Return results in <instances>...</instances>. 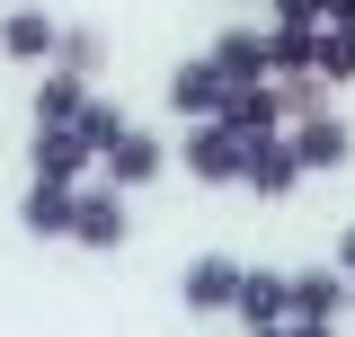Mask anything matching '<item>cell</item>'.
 I'll use <instances>...</instances> for the list:
<instances>
[{"instance_id": "12", "label": "cell", "mask_w": 355, "mask_h": 337, "mask_svg": "<svg viewBox=\"0 0 355 337\" xmlns=\"http://www.w3.org/2000/svg\"><path fill=\"white\" fill-rule=\"evenodd\" d=\"M53 36H62V27H53L44 9H9V18H0V53H9V62H53Z\"/></svg>"}, {"instance_id": "7", "label": "cell", "mask_w": 355, "mask_h": 337, "mask_svg": "<svg viewBox=\"0 0 355 337\" xmlns=\"http://www.w3.org/2000/svg\"><path fill=\"white\" fill-rule=\"evenodd\" d=\"M98 168H107V187H151V178L169 168V151H160L151 133H133V125H125L107 151H98Z\"/></svg>"}, {"instance_id": "9", "label": "cell", "mask_w": 355, "mask_h": 337, "mask_svg": "<svg viewBox=\"0 0 355 337\" xmlns=\"http://www.w3.org/2000/svg\"><path fill=\"white\" fill-rule=\"evenodd\" d=\"M178 293H187V311H196V320H222V311H231V293H240V266H231V257H196Z\"/></svg>"}, {"instance_id": "4", "label": "cell", "mask_w": 355, "mask_h": 337, "mask_svg": "<svg viewBox=\"0 0 355 337\" xmlns=\"http://www.w3.org/2000/svg\"><path fill=\"white\" fill-rule=\"evenodd\" d=\"M284 125H293L284 142H293V160H302V168H338V160L355 151V133L338 125V116H320V107H293Z\"/></svg>"}, {"instance_id": "16", "label": "cell", "mask_w": 355, "mask_h": 337, "mask_svg": "<svg viewBox=\"0 0 355 337\" xmlns=\"http://www.w3.org/2000/svg\"><path fill=\"white\" fill-rule=\"evenodd\" d=\"M266 71L275 80H311V27H266Z\"/></svg>"}, {"instance_id": "14", "label": "cell", "mask_w": 355, "mask_h": 337, "mask_svg": "<svg viewBox=\"0 0 355 337\" xmlns=\"http://www.w3.org/2000/svg\"><path fill=\"white\" fill-rule=\"evenodd\" d=\"M214 71L222 80H275V71H266V36L258 27H231V36L214 44Z\"/></svg>"}, {"instance_id": "19", "label": "cell", "mask_w": 355, "mask_h": 337, "mask_svg": "<svg viewBox=\"0 0 355 337\" xmlns=\"http://www.w3.org/2000/svg\"><path fill=\"white\" fill-rule=\"evenodd\" d=\"M71 125L89 133V151H107V142H116V133H125V116H116V107H107V98H89L80 116H71Z\"/></svg>"}, {"instance_id": "24", "label": "cell", "mask_w": 355, "mask_h": 337, "mask_svg": "<svg viewBox=\"0 0 355 337\" xmlns=\"http://www.w3.org/2000/svg\"><path fill=\"white\" fill-rule=\"evenodd\" d=\"M347 302H355V275H347Z\"/></svg>"}, {"instance_id": "3", "label": "cell", "mask_w": 355, "mask_h": 337, "mask_svg": "<svg viewBox=\"0 0 355 337\" xmlns=\"http://www.w3.org/2000/svg\"><path fill=\"white\" fill-rule=\"evenodd\" d=\"M27 160H36V178H80L98 151H89V133L71 125V116H36V142H27Z\"/></svg>"}, {"instance_id": "10", "label": "cell", "mask_w": 355, "mask_h": 337, "mask_svg": "<svg viewBox=\"0 0 355 337\" xmlns=\"http://www.w3.org/2000/svg\"><path fill=\"white\" fill-rule=\"evenodd\" d=\"M222 89H231V80L214 71V53H196V62H178V71H169V107L196 125V116H214V107H222Z\"/></svg>"}, {"instance_id": "13", "label": "cell", "mask_w": 355, "mask_h": 337, "mask_svg": "<svg viewBox=\"0 0 355 337\" xmlns=\"http://www.w3.org/2000/svg\"><path fill=\"white\" fill-rule=\"evenodd\" d=\"M311 80H355V27H329V18L311 27Z\"/></svg>"}, {"instance_id": "1", "label": "cell", "mask_w": 355, "mask_h": 337, "mask_svg": "<svg viewBox=\"0 0 355 337\" xmlns=\"http://www.w3.org/2000/svg\"><path fill=\"white\" fill-rule=\"evenodd\" d=\"M240 160H249V133L222 125V116H196V133H187V168H196L205 187H240Z\"/></svg>"}, {"instance_id": "17", "label": "cell", "mask_w": 355, "mask_h": 337, "mask_svg": "<svg viewBox=\"0 0 355 337\" xmlns=\"http://www.w3.org/2000/svg\"><path fill=\"white\" fill-rule=\"evenodd\" d=\"M80 107H89V71L53 62V71H44V89H36V116H80Z\"/></svg>"}, {"instance_id": "22", "label": "cell", "mask_w": 355, "mask_h": 337, "mask_svg": "<svg viewBox=\"0 0 355 337\" xmlns=\"http://www.w3.org/2000/svg\"><path fill=\"white\" fill-rule=\"evenodd\" d=\"M249 337H293V329H284V320H258V329H249Z\"/></svg>"}, {"instance_id": "18", "label": "cell", "mask_w": 355, "mask_h": 337, "mask_svg": "<svg viewBox=\"0 0 355 337\" xmlns=\"http://www.w3.org/2000/svg\"><path fill=\"white\" fill-rule=\"evenodd\" d=\"M53 62H71V71H98V62H107L98 27H62V36H53Z\"/></svg>"}, {"instance_id": "23", "label": "cell", "mask_w": 355, "mask_h": 337, "mask_svg": "<svg viewBox=\"0 0 355 337\" xmlns=\"http://www.w3.org/2000/svg\"><path fill=\"white\" fill-rule=\"evenodd\" d=\"M338 266H347V275H355V231H347V240H338Z\"/></svg>"}, {"instance_id": "20", "label": "cell", "mask_w": 355, "mask_h": 337, "mask_svg": "<svg viewBox=\"0 0 355 337\" xmlns=\"http://www.w3.org/2000/svg\"><path fill=\"white\" fill-rule=\"evenodd\" d=\"M329 0H275V27H320Z\"/></svg>"}, {"instance_id": "2", "label": "cell", "mask_w": 355, "mask_h": 337, "mask_svg": "<svg viewBox=\"0 0 355 337\" xmlns=\"http://www.w3.org/2000/svg\"><path fill=\"white\" fill-rule=\"evenodd\" d=\"M214 116H222V125H240L249 142H258V133H284V116H293V107H284V89H275V80H231Z\"/></svg>"}, {"instance_id": "5", "label": "cell", "mask_w": 355, "mask_h": 337, "mask_svg": "<svg viewBox=\"0 0 355 337\" xmlns=\"http://www.w3.org/2000/svg\"><path fill=\"white\" fill-rule=\"evenodd\" d=\"M71 205H80V178H36V187L18 196V222H27L36 240H71Z\"/></svg>"}, {"instance_id": "6", "label": "cell", "mask_w": 355, "mask_h": 337, "mask_svg": "<svg viewBox=\"0 0 355 337\" xmlns=\"http://www.w3.org/2000/svg\"><path fill=\"white\" fill-rule=\"evenodd\" d=\"M293 178H302L293 142H284V133H258L249 160H240V187H249V196H293Z\"/></svg>"}, {"instance_id": "8", "label": "cell", "mask_w": 355, "mask_h": 337, "mask_svg": "<svg viewBox=\"0 0 355 337\" xmlns=\"http://www.w3.org/2000/svg\"><path fill=\"white\" fill-rule=\"evenodd\" d=\"M338 311H347V275H329V266L284 275V320H338Z\"/></svg>"}, {"instance_id": "21", "label": "cell", "mask_w": 355, "mask_h": 337, "mask_svg": "<svg viewBox=\"0 0 355 337\" xmlns=\"http://www.w3.org/2000/svg\"><path fill=\"white\" fill-rule=\"evenodd\" d=\"M329 27H355V0H329Z\"/></svg>"}, {"instance_id": "15", "label": "cell", "mask_w": 355, "mask_h": 337, "mask_svg": "<svg viewBox=\"0 0 355 337\" xmlns=\"http://www.w3.org/2000/svg\"><path fill=\"white\" fill-rule=\"evenodd\" d=\"M231 311L258 329V320H284V275H266V266H240V293H231Z\"/></svg>"}, {"instance_id": "11", "label": "cell", "mask_w": 355, "mask_h": 337, "mask_svg": "<svg viewBox=\"0 0 355 337\" xmlns=\"http://www.w3.org/2000/svg\"><path fill=\"white\" fill-rule=\"evenodd\" d=\"M71 240H80V249H125V205H116V187H107V196H80V205H71Z\"/></svg>"}]
</instances>
